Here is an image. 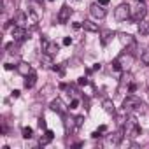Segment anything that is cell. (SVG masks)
<instances>
[{
  "instance_id": "obj_1",
  "label": "cell",
  "mask_w": 149,
  "mask_h": 149,
  "mask_svg": "<svg viewBox=\"0 0 149 149\" xmlns=\"http://www.w3.org/2000/svg\"><path fill=\"white\" fill-rule=\"evenodd\" d=\"M140 104H142V102H140V100H139L135 95H132V93H130V95H128V97L123 100V112H125V114L135 112V109H137Z\"/></svg>"
},
{
  "instance_id": "obj_2",
  "label": "cell",
  "mask_w": 149,
  "mask_h": 149,
  "mask_svg": "<svg viewBox=\"0 0 149 149\" xmlns=\"http://www.w3.org/2000/svg\"><path fill=\"white\" fill-rule=\"evenodd\" d=\"M114 16L118 21H126L132 18V11H130V6L128 4H119L114 11Z\"/></svg>"
},
{
  "instance_id": "obj_3",
  "label": "cell",
  "mask_w": 149,
  "mask_h": 149,
  "mask_svg": "<svg viewBox=\"0 0 149 149\" xmlns=\"http://www.w3.org/2000/svg\"><path fill=\"white\" fill-rule=\"evenodd\" d=\"M40 46H42V51L47 53V54H51V56L58 54V51H60V44L58 42H53V40H47L46 37L40 39Z\"/></svg>"
},
{
  "instance_id": "obj_4",
  "label": "cell",
  "mask_w": 149,
  "mask_h": 149,
  "mask_svg": "<svg viewBox=\"0 0 149 149\" xmlns=\"http://www.w3.org/2000/svg\"><path fill=\"white\" fill-rule=\"evenodd\" d=\"M90 13H91V16L97 18V19H104V18L107 16V9H105V6H102V4H91V6H90Z\"/></svg>"
},
{
  "instance_id": "obj_5",
  "label": "cell",
  "mask_w": 149,
  "mask_h": 149,
  "mask_svg": "<svg viewBox=\"0 0 149 149\" xmlns=\"http://www.w3.org/2000/svg\"><path fill=\"white\" fill-rule=\"evenodd\" d=\"M26 39H28V33H26V28H25V26H19V25L13 26V40L23 42V40H26Z\"/></svg>"
},
{
  "instance_id": "obj_6",
  "label": "cell",
  "mask_w": 149,
  "mask_h": 149,
  "mask_svg": "<svg viewBox=\"0 0 149 149\" xmlns=\"http://www.w3.org/2000/svg\"><path fill=\"white\" fill-rule=\"evenodd\" d=\"M146 16H147V7H146L142 2H140V4L135 7V11L132 13V19H133L135 23H139V21H142Z\"/></svg>"
},
{
  "instance_id": "obj_7",
  "label": "cell",
  "mask_w": 149,
  "mask_h": 149,
  "mask_svg": "<svg viewBox=\"0 0 149 149\" xmlns=\"http://www.w3.org/2000/svg\"><path fill=\"white\" fill-rule=\"evenodd\" d=\"M49 109L53 111V112H58V114H61V116H65V112H67V105L60 100V98H54L51 104H49Z\"/></svg>"
},
{
  "instance_id": "obj_8",
  "label": "cell",
  "mask_w": 149,
  "mask_h": 149,
  "mask_svg": "<svg viewBox=\"0 0 149 149\" xmlns=\"http://www.w3.org/2000/svg\"><path fill=\"white\" fill-rule=\"evenodd\" d=\"M70 16H72V9L68 6H61L60 7V13H58V21L60 23H67L70 19Z\"/></svg>"
},
{
  "instance_id": "obj_9",
  "label": "cell",
  "mask_w": 149,
  "mask_h": 149,
  "mask_svg": "<svg viewBox=\"0 0 149 149\" xmlns=\"http://www.w3.org/2000/svg\"><path fill=\"white\" fill-rule=\"evenodd\" d=\"M118 60H119L123 70H128V68L132 67V63H133V56H132V53H128V54H121Z\"/></svg>"
},
{
  "instance_id": "obj_10",
  "label": "cell",
  "mask_w": 149,
  "mask_h": 149,
  "mask_svg": "<svg viewBox=\"0 0 149 149\" xmlns=\"http://www.w3.org/2000/svg\"><path fill=\"white\" fill-rule=\"evenodd\" d=\"M102 107H104V111L107 112V114H116V107H114V102L111 100V98H104L102 100Z\"/></svg>"
},
{
  "instance_id": "obj_11",
  "label": "cell",
  "mask_w": 149,
  "mask_h": 149,
  "mask_svg": "<svg viewBox=\"0 0 149 149\" xmlns=\"http://www.w3.org/2000/svg\"><path fill=\"white\" fill-rule=\"evenodd\" d=\"M35 83H37V74H35V72H30L28 76H25V88H26V90L33 88Z\"/></svg>"
},
{
  "instance_id": "obj_12",
  "label": "cell",
  "mask_w": 149,
  "mask_h": 149,
  "mask_svg": "<svg viewBox=\"0 0 149 149\" xmlns=\"http://www.w3.org/2000/svg\"><path fill=\"white\" fill-rule=\"evenodd\" d=\"M112 37H114V32L112 30H102L100 32V42H102V46H107Z\"/></svg>"
},
{
  "instance_id": "obj_13",
  "label": "cell",
  "mask_w": 149,
  "mask_h": 149,
  "mask_svg": "<svg viewBox=\"0 0 149 149\" xmlns=\"http://www.w3.org/2000/svg\"><path fill=\"white\" fill-rule=\"evenodd\" d=\"M16 70L21 74V76H28L30 72H33V70H32V67H30L26 61H21V63H18V65H16Z\"/></svg>"
},
{
  "instance_id": "obj_14",
  "label": "cell",
  "mask_w": 149,
  "mask_h": 149,
  "mask_svg": "<svg viewBox=\"0 0 149 149\" xmlns=\"http://www.w3.org/2000/svg\"><path fill=\"white\" fill-rule=\"evenodd\" d=\"M139 35L140 37H147L149 35V21H146V19L139 21Z\"/></svg>"
},
{
  "instance_id": "obj_15",
  "label": "cell",
  "mask_w": 149,
  "mask_h": 149,
  "mask_svg": "<svg viewBox=\"0 0 149 149\" xmlns=\"http://www.w3.org/2000/svg\"><path fill=\"white\" fill-rule=\"evenodd\" d=\"M126 133H128L132 139H135V137H139V135L142 133V128L135 123V125H132V126H128V128H126Z\"/></svg>"
},
{
  "instance_id": "obj_16",
  "label": "cell",
  "mask_w": 149,
  "mask_h": 149,
  "mask_svg": "<svg viewBox=\"0 0 149 149\" xmlns=\"http://www.w3.org/2000/svg\"><path fill=\"white\" fill-rule=\"evenodd\" d=\"M83 23V28L86 30V32H98V25L97 23H93V21H90V19H84V21H81Z\"/></svg>"
},
{
  "instance_id": "obj_17",
  "label": "cell",
  "mask_w": 149,
  "mask_h": 149,
  "mask_svg": "<svg viewBox=\"0 0 149 149\" xmlns=\"http://www.w3.org/2000/svg\"><path fill=\"white\" fill-rule=\"evenodd\" d=\"M40 63H42V67H46V68H53V56L47 54V53H42Z\"/></svg>"
},
{
  "instance_id": "obj_18",
  "label": "cell",
  "mask_w": 149,
  "mask_h": 149,
  "mask_svg": "<svg viewBox=\"0 0 149 149\" xmlns=\"http://www.w3.org/2000/svg\"><path fill=\"white\" fill-rule=\"evenodd\" d=\"M53 139H54V133H53V130H46L44 137H40V146H47V144H49Z\"/></svg>"
},
{
  "instance_id": "obj_19",
  "label": "cell",
  "mask_w": 149,
  "mask_h": 149,
  "mask_svg": "<svg viewBox=\"0 0 149 149\" xmlns=\"http://www.w3.org/2000/svg\"><path fill=\"white\" fill-rule=\"evenodd\" d=\"M119 40L125 44V46H132L135 40H133V37L130 35V33H119Z\"/></svg>"
},
{
  "instance_id": "obj_20",
  "label": "cell",
  "mask_w": 149,
  "mask_h": 149,
  "mask_svg": "<svg viewBox=\"0 0 149 149\" xmlns=\"http://www.w3.org/2000/svg\"><path fill=\"white\" fill-rule=\"evenodd\" d=\"M26 14H28V18L32 19V23H33V25H37V23H39V14H37V13H35V11L32 9V7H28Z\"/></svg>"
},
{
  "instance_id": "obj_21",
  "label": "cell",
  "mask_w": 149,
  "mask_h": 149,
  "mask_svg": "<svg viewBox=\"0 0 149 149\" xmlns=\"http://www.w3.org/2000/svg\"><path fill=\"white\" fill-rule=\"evenodd\" d=\"M140 61H142L144 65H149V47L140 53Z\"/></svg>"
},
{
  "instance_id": "obj_22",
  "label": "cell",
  "mask_w": 149,
  "mask_h": 149,
  "mask_svg": "<svg viewBox=\"0 0 149 149\" xmlns=\"http://www.w3.org/2000/svg\"><path fill=\"white\" fill-rule=\"evenodd\" d=\"M26 16H28V14L19 13V14H18V18H16V23H18L19 26H25V23H26Z\"/></svg>"
},
{
  "instance_id": "obj_23",
  "label": "cell",
  "mask_w": 149,
  "mask_h": 149,
  "mask_svg": "<svg viewBox=\"0 0 149 149\" xmlns=\"http://www.w3.org/2000/svg\"><path fill=\"white\" fill-rule=\"evenodd\" d=\"M23 139H32L33 137V130L30 128V126H23Z\"/></svg>"
},
{
  "instance_id": "obj_24",
  "label": "cell",
  "mask_w": 149,
  "mask_h": 149,
  "mask_svg": "<svg viewBox=\"0 0 149 149\" xmlns=\"http://www.w3.org/2000/svg\"><path fill=\"white\" fill-rule=\"evenodd\" d=\"M74 125H76V121H74V119H65V132L68 133L72 130H76V128H74Z\"/></svg>"
},
{
  "instance_id": "obj_25",
  "label": "cell",
  "mask_w": 149,
  "mask_h": 149,
  "mask_svg": "<svg viewBox=\"0 0 149 149\" xmlns=\"http://www.w3.org/2000/svg\"><path fill=\"white\" fill-rule=\"evenodd\" d=\"M112 68L116 70V72H121L123 70V67H121V63H119V60L116 58V60H112Z\"/></svg>"
},
{
  "instance_id": "obj_26",
  "label": "cell",
  "mask_w": 149,
  "mask_h": 149,
  "mask_svg": "<svg viewBox=\"0 0 149 149\" xmlns=\"http://www.w3.org/2000/svg\"><path fill=\"white\" fill-rule=\"evenodd\" d=\"M74 121H76V130H77V128H81V126H83V123H84V116H77Z\"/></svg>"
},
{
  "instance_id": "obj_27",
  "label": "cell",
  "mask_w": 149,
  "mask_h": 149,
  "mask_svg": "<svg viewBox=\"0 0 149 149\" xmlns=\"http://www.w3.org/2000/svg\"><path fill=\"white\" fill-rule=\"evenodd\" d=\"M77 84L79 86H86V84H90V81H88V77H79L77 79Z\"/></svg>"
},
{
  "instance_id": "obj_28",
  "label": "cell",
  "mask_w": 149,
  "mask_h": 149,
  "mask_svg": "<svg viewBox=\"0 0 149 149\" xmlns=\"http://www.w3.org/2000/svg\"><path fill=\"white\" fill-rule=\"evenodd\" d=\"M39 128L47 130V125H46V119H44V118H39Z\"/></svg>"
},
{
  "instance_id": "obj_29",
  "label": "cell",
  "mask_w": 149,
  "mask_h": 149,
  "mask_svg": "<svg viewBox=\"0 0 149 149\" xmlns=\"http://www.w3.org/2000/svg\"><path fill=\"white\" fill-rule=\"evenodd\" d=\"M68 107H70V109H77V107H79V100H77V98H74V100L70 102Z\"/></svg>"
},
{
  "instance_id": "obj_30",
  "label": "cell",
  "mask_w": 149,
  "mask_h": 149,
  "mask_svg": "<svg viewBox=\"0 0 149 149\" xmlns=\"http://www.w3.org/2000/svg\"><path fill=\"white\" fill-rule=\"evenodd\" d=\"M130 79H132L130 74H123V76H121V81H123V83H130Z\"/></svg>"
},
{
  "instance_id": "obj_31",
  "label": "cell",
  "mask_w": 149,
  "mask_h": 149,
  "mask_svg": "<svg viewBox=\"0 0 149 149\" xmlns=\"http://www.w3.org/2000/svg\"><path fill=\"white\" fill-rule=\"evenodd\" d=\"M135 90H137V84H135V83H130V86H128V91H130V93H135Z\"/></svg>"
},
{
  "instance_id": "obj_32",
  "label": "cell",
  "mask_w": 149,
  "mask_h": 149,
  "mask_svg": "<svg viewBox=\"0 0 149 149\" xmlns=\"http://www.w3.org/2000/svg\"><path fill=\"white\" fill-rule=\"evenodd\" d=\"M72 44V37H65L63 39V46H70Z\"/></svg>"
},
{
  "instance_id": "obj_33",
  "label": "cell",
  "mask_w": 149,
  "mask_h": 149,
  "mask_svg": "<svg viewBox=\"0 0 149 149\" xmlns=\"http://www.w3.org/2000/svg\"><path fill=\"white\" fill-rule=\"evenodd\" d=\"M91 137H93V139H100V137H102V132H100V130H97V132H93V133H91Z\"/></svg>"
},
{
  "instance_id": "obj_34",
  "label": "cell",
  "mask_w": 149,
  "mask_h": 149,
  "mask_svg": "<svg viewBox=\"0 0 149 149\" xmlns=\"http://www.w3.org/2000/svg\"><path fill=\"white\" fill-rule=\"evenodd\" d=\"M4 67H6V70H13V68H14V67H16V65H11V63H6V65H4Z\"/></svg>"
},
{
  "instance_id": "obj_35",
  "label": "cell",
  "mask_w": 149,
  "mask_h": 149,
  "mask_svg": "<svg viewBox=\"0 0 149 149\" xmlns=\"http://www.w3.org/2000/svg\"><path fill=\"white\" fill-rule=\"evenodd\" d=\"M109 2L111 0H98V4H102V6H109Z\"/></svg>"
},
{
  "instance_id": "obj_36",
  "label": "cell",
  "mask_w": 149,
  "mask_h": 149,
  "mask_svg": "<svg viewBox=\"0 0 149 149\" xmlns=\"http://www.w3.org/2000/svg\"><path fill=\"white\" fill-rule=\"evenodd\" d=\"M11 95H13V98H18V97H19V91H18V90H14Z\"/></svg>"
},
{
  "instance_id": "obj_37",
  "label": "cell",
  "mask_w": 149,
  "mask_h": 149,
  "mask_svg": "<svg viewBox=\"0 0 149 149\" xmlns=\"http://www.w3.org/2000/svg\"><path fill=\"white\" fill-rule=\"evenodd\" d=\"M100 68H102V65H100V63H95V65H93V70H100Z\"/></svg>"
},
{
  "instance_id": "obj_38",
  "label": "cell",
  "mask_w": 149,
  "mask_h": 149,
  "mask_svg": "<svg viewBox=\"0 0 149 149\" xmlns=\"http://www.w3.org/2000/svg\"><path fill=\"white\" fill-rule=\"evenodd\" d=\"M98 130H100V132H102V133H104V132H107V126H105V125H102V126H100V128H98Z\"/></svg>"
},
{
  "instance_id": "obj_39",
  "label": "cell",
  "mask_w": 149,
  "mask_h": 149,
  "mask_svg": "<svg viewBox=\"0 0 149 149\" xmlns=\"http://www.w3.org/2000/svg\"><path fill=\"white\" fill-rule=\"evenodd\" d=\"M70 2H72V4H79V2H81V0H70Z\"/></svg>"
},
{
  "instance_id": "obj_40",
  "label": "cell",
  "mask_w": 149,
  "mask_h": 149,
  "mask_svg": "<svg viewBox=\"0 0 149 149\" xmlns=\"http://www.w3.org/2000/svg\"><path fill=\"white\" fill-rule=\"evenodd\" d=\"M47 2H54V0H47Z\"/></svg>"
},
{
  "instance_id": "obj_41",
  "label": "cell",
  "mask_w": 149,
  "mask_h": 149,
  "mask_svg": "<svg viewBox=\"0 0 149 149\" xmlns=\"http://www.w3.org/2000/svg\"><path fill=\"white\" fill-rule=\"evenodd\" d=\"M139 2H144V0H139Z\"/></svg>"
},
{
  "instance_id": "obj_42",
  "label": "cell",
  "mask_w": 149,
  "mask_h": 149,
  "mask_svg": "<svg viewBox=\"0 0 149 149\" xmlns=\"http://www.w3.org/2000/svg\"><path fill=\"white\" fill-rule=\"evenodd\" d=\"M37 2H42V0H37Z\"/></svg>"
}]
</instances>
